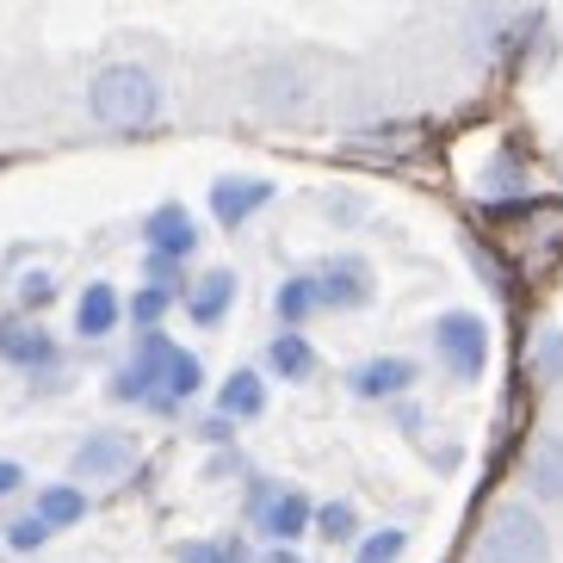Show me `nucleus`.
I'll return each instance as SVG.
<instances>
[{"label":"nucleus","mask_w":563,"mask_h":563,"mask_svg":"<svg viewBox=\"0 0 563 563\" xmlns=\"http://www.w3.org/2000/svg\"><path fill=\"white\" fill-rule=\"evenodd\" d=\"M402 551H409V532L402 527H372V532H360L353 563H402Z\"/></svg>","instance_id":"21"},{"label":"nucleus","mask_w":563,"mask_h":563,"mask_svg":"<svg viewBox=\"0 0 563 563\" xmlns=\"http://www.w3.org/2000/svg\"><path fill=\"white\" fill-rule=\"evenodd\" d=\"M520 483H527V501L539 508H563V433H539L520 459Z\"/></svg>","instance_id":"12"},{"label":"nucleus","mask_w":563,"mask_h":563,"mask_svg":"<svg viewBox=\"0 0 563 563\" xmlns=\"http://www.w3.org/2000/svg\"><path fill=\"white\" fill-rule=\"evenodd\" d=\"M316 279V303L322 316H347V310H365V303L378 298V273L365 254H329V261L310 266Z\"/></svg>","instance_id":"5"},{"label":"nucleus","mask_w":563,"mask_h":563,"mask_svg":"<svg viewBox=\"0 0 563 563\" xmlns=\"http://www.w3.org/2000/svg\"><path fill=\"white\" fill-rule=\"evenodd\" d=\"M273 199H279V186L261 180V174H217V180H211V217H217V230H242V223H249V217H261Z\"/></svg>","instance_id":"9"},{"label":"nucleus","mask_w":563,"mask_h":563,"mask_svg":"<svg viewBox=\"0 0 563 563\" xmlns=\"http://www.w3.org/2000/svg\"><path fill=\"white\" fill-rule=\"evenodd\" d=\"M310 527H316V539H329V545H353V539H360V508H353V501H322Z\"/></svg>","instance_id":"20"},{"label":"nucleus","mask_w":563,"mask_h":563,"mask_svg":"<svg viewBox=\"0 0 563 563\" xmlns=\"http://www.w3.org/2000/svg\"><path fill=\"white\" fill-rule=\"evenodd\" d=\"M322 211H329V223H341V230L365 223V199H353V192H329V199H322Z\"/></svg>","instance_id":"27"},{"label":"nucleus","mask_w":563,"mask_h":563,"mask_svg":"<svg viewBox=\"0 0 563 563\" xmlns=\"http://www.w3.org/2000/svg\"><path fill=\"white\" fill-rule=\"evenodd\" d=\"M532 365H539V378H563V329H551L539 347H532Z\"/></svg>","instance_id":"26"},{"label":"nucleus","mask_w":563,"mask_h":563,"mask_svg":"<svg viewBox=\"0 0 563 563\" xmlns=\"http://www.w3.org/2000/svg\"><path fill=\"white\" fill-rule=\"evenodd\" d=\"M131 459H136V446H131V433H118V428H100V433H87L81 446H75V477H87V483H106V477H124L131 471Z\"/></svg>","instance_id":"14"},{"label":"nucleus","mask_w":563,"mask_h":563,"mask_svg":"<svg viewBox=\"0 0 563 563\" xmlns=\"http://www.w3.org/2000/svg\"><path fill=\"white\" fill-rule=\"evenodd\" d=\"M558 558V539H551V520L539 514V501H496L489 520L477 532V563H551Z\"/></svg>","instance_id":"2"},{"label":"nucleus","mask_w":563,"mask_h":563,"mask_svg":"<svg viewBox=\"0 0 563 563\" xmlns=\"http://www.w3.org/2000/svg\"><path fill=\"white\" fill-rule=\"evenodd\" d=\"M32 508L44 514V527H51V532L81 527V520H87V489H81V483H44Z\"/></svg>","instance_id":"18"},{"label":"nucleus","mask_w":563,"mask_h":563,"mask_svg":"<svg viewBox=\"0 0 563 563\" xmlns=\"http://www.w3.org/2000/svg\"><path fill=\"white\" fill-rule=\"evenodd\" d=\"M87 118L118 136L150 131V124H162V81L143 63H106L87 81Z\"/></svg>","instance_id":"1"},{"label":"nucleus","mask_w":563,"mask_h":563,"mask_svg":"<svg viewBox=\"0 0 563 563\" xmlns=\"http://www.w3.org/2000/svg\"><path fill=\"white\" fill-rule=\"evenodd\" d=\"M0 360L19 372H51V365H63V347L37 316H0Z\"/></svg>","instance_id":"10"},{"label":"nucleus","mask_w":563,"mask_h":563,"mask_svg":"<svg viewBox=\"0 0 563 563\" xmlns=\"http://www.w3.org/2000/svg\"><path fill=\"white\" fill-rule=\"evenodd\" d=\"M415 384H421V365L409 353H372V360H360L347 372V390L360 402H397V397H409Z\"/></svg>","instance_id":"7"},{"label":"nucleus","mask_w":563,"mask_h":563,"mask_svg":"<svg viewBox=\"0 0 563 563\" xmlns=\"http://www.w3.org/2000/svg\"><path fill=\"white\" fill-rule=\"evenodd\" d=\"M261 563H310V558H303L298 545H266V558H261Z\"/></svg>","instance_id":"30"},{"label":"nucleus","mask_w":563,"mask_h":563,"mask_svg":"<svg viewBox=\"0 0 563 563\" xmlns=\"http://www.w3.org/2000/svg\"><path fill=\"white\" fill-rule=\"evenodd\" d=\"M235 291H242V279H235V266H205L199 279L186 285V316L199 322V329H217V322H230L235 310Z\"/></svg>","instance_id":"13"},{"label":"nucleus","mask_w":563,"mask_h":563,"mask_svg":"<svg viewBox=\"0 0 563 563\" xmlns=\"http://www.w3.org/2000/svg\"><path fill=\"white\" fill-rule=\"evenodd\" d=\"M143 254H162V261H192L199 254V223H192V211L186 205H155L150 217H143Z\"/></svg>","instance_id":"11"},{"label":"nucleus","mask_w":563,"mask_h":563,"mask_svg":"<svg viewBox=\"0 0 563 563\" xmlns=\"http://www.w3.org/2000/svg\"><path fill=\"white\" fill-rule=\"evenodd\" d=\"M428 341L459 384H477L483 372H489V353H496V334H489V322H483L477 310H440Z\"/></svg>","instance_id":"4"},{"label":"nucleus","mask_w":563,"mask_h":563,"mask_svg":"<svg viewBox=\"0 0 563 563\" xmlns=\"http://www.w3.org/2000/svg\"><path fill=\"white\" fill-rule=\"evenodd\" d=\"M19 489H25V464H19V459H0V501L19 496Z\"/></svg>","instance_id":"29"},{"label":"nucleus","mask_w":563,"mask_h":563,"mask_svg":"<svg viewBox=\"0 0 563 563\" xmlns=\"http://www.w3.org/2000/svg\"><path fill=\"white\" fill-rule=\"evenodd\" d=\"M316 365H322V353H316V341L303 329H285V334H273V341H266V372H273L279 384L316 378Z\"/></svg>","instance_id":"16"},{"label":"nucleus","mask_w":563,"mask_h":563,"mask_svg":"<svg viewBox=\"0 0 563 563\" xmlns=\"http://www.w3.org/2000/svg\"><path fill=\"white\" fill-rule=\"evenodd\" d=\"M273 316H279L285 329H303L310 316H322V303H316V279H310V266H303V273H291V279H279V291H273Z\"/></svg>","instance_id":"19"},{"label":"nucleus","mask_w":563,"mask_h":563,"mask_svg":"<svg viewBox=\"0 0 563 563\" xmlns=\"http://www.w3.org/2000/svg\"><path fill=\"white\" fill-rule=\"evenodd\" d=\"M242 514H249V527L261 532L266 545H298L303 532H310V520H316V501L303 496L298 483L254 477V483H249V501H242Z\"/></svg>","instance_id":"3"},{"label":"nucleus","mask_w":563,"mask_h":563,"mask_svg":"<svg viewBox=\"0 0 563 563\" xmlns=\"http://www.w3.org/2000/svg\"><path fill=\"white\" fill-rule=\"evenodd\" d=\"M167 310H174V285H143L136 298H124V316H131L136 329H162Z\"/></svg>","instance_id":"22"},{"label":"nucleus","mask_w":563,"mask_h":563,"mask_svg":"<svg viewBox=\"0 0 563 563\" xmlns=\"http://www.w3.org/2000/svg\"><path fill=\"white\" fill-rule=\"evenodd\" d=\"M316 100V75L303 63H261L254 68V106L273 118H298Z\"/></svg>","instance_id":"8"},{"label":"nucleus","mask_w":563,"mask_h":563,"mask_svg":"<svg viewBox=\"0 0 563 563\" xmlns=\"http://www.w3.org/2000/svg\"><path fill=\"white\" fill-rule=\"evenodd\" d=\"M217 415H230L235 428H242V421H261V415H266V372L235 365L230 378L217 384Z\"/></svg>","instance_id":"17"},{"label":"nucleus","mask_w":563,"mask_h":563,"mask_svg":"<svg viewBox=\"0 0 563 563\" xmlns=\"http://www.w3.org/2000/svg\"><path fill=\"white\" fill-rule=\"evenodd\" d=\"M477 186H483V199H520V192H527V167L501 155V162H489V174H483Z\"/></svg>","instance_id":"23"},{"label":"nucleus","mask_w":563,"mask_h":563,"mask_svg":"<svg viewBox=\"0 0 563 563\" xmlns=\"http://www.w3.org/2000/svg\"><path fill=\"white\" fill-rule=\"evenodd\" d=\"M51 298H56V279H51V273H25V279H19V303H25V310H44Z\"/></svg>","instance_id":"28"},{"label":"nucleus","mask_w":563,"mask_h":563,"mask_svg":"<svg viewBox=\"0 0 563 563\" xmlns=\"http://www.w3.org/2000/svg\"><path fill=\"white\" fill-rule=\"evenodd\" d=\"M150 334H155V397H150V409L174 415V409H186V402L205 390V365H199V353L174 347L162 329H150Z\"/></svg>","instance_id":"6"},{"label":"nucleus","mask_w":563,"mask_h":563,"mask_svg":"<svg viewBox=\"0 0 563 563\" xmlns=\"http://www.w3.org/2000/svg\"><path fill=\"white\" fill-rule=\"evenodd\" d=\"M7 545L19 551V558H32V551H44L51 545V527H44V514H13V520H7Z\"/></svg>","instance_id":"24"},{"label":"nucleus","mask_w":563,"mask_h":563,"mask_svg":"<svg viewBox=\"0 0 563 563\" xmlns=\"http://www.w3.org/2000/svg\"><path fill=\"white\" fill-rule=\"evenodd\" d=\"M118 322H124V298H118L112 279H93L75 298V334L81 341H106V334H118Z\"/></svg>","instance_id":"15"},{"label":"nucleus","mask_w":563,"mask_h":563,"mask_svg":"<svg viewBox=\"0 0 563 563\" xmlns=\"http://www.w3.org/2000/svg\"><path fill=\"white\" fill-rule=\"evenodd\" d=\"M235 551L242 545H230V539H192V545H180V563H235Z\"/></svg>","instance_id":"25"}]
</instances>
